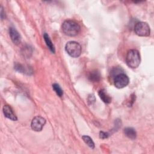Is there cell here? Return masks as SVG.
<instances>
[{"instance_id": "cell-1", "label": "cell", "mask_w": 154, "mask_h": 154, "mask_svg": "<svg viewBox=\"0 0 154 154\" xmlns=\"http://www.w3.org/2000/svg\"><path fill=\"white\" fill-rule=\"evenodd\" d=\"M61 28L64 34L70 37L76 36L80 31V26L78 23L72 20L64 21L62 24Z\"/></svg>"}, {"instance_id": "cell-2", "label": "cell", "mask_w": 154, "mask_h": 154, "mask_svg": "<svg viewBox=\"0 0 154 154\" xmlns=\"http://www.w3.org/2000/svg\"><path fill=\"white\" fill-rule=\"evenodd\" d=\"M140 61V55L137 50L131 49L128 52L126 62L129 67L132 69L137 68L139 66Z\"/></svg>"}, {"instance_id": "cell-3", "label": "cell", "mask_w": 154, "mask_h": 154, "mask_svg": "<svg viewBox=\"0 0 154 154\" xmlns=\"http://www.w3.org/2000/svg\"><path fill=\"white\" fill-rule=\"evenodd\" d=\"M67 53L72 57L77 58L81 54L82 48L80 44L75 41H70L67 43L65 46Z\"/></svg>"}, {"instance_id": "cell-4", "label": "cell", "mask_w": 154, "mask_h": 154, "mask_svg": "<svg viewBox=\"0 0 154 154\" xmlns=\"http://www.w3.org/2000/svg\"><path fill=\"white\" fill-rule=\"evenodd\" d=\"M134 31L138 35L141 37H147L150 34V29L149 25L144 22L137 23L134 27Z\"/></svg>"}, {"instance_id": "cell-5", "label": "cell", "mask_w": 154, "mask_h": 154, "mask_svg": "<svg viewBox=\"0 0 154 154\" xmlns=\"http://www.w3.org/2000/svg\"><path fill=\"white\" fill-rule=\"evenodd\" d=\"M129 79L128 76L125 73H120L117 75L114 79V84L116 88H122L128 85Z\"/></svg>"}, {"instance_id": "cell-6", "label": "cell", "mask_w": 154, "mask_h": 154, "mask_svg": "<svg viewBox=\"0 0 154 154\" xmlns=\"http://www.w3.org/2000/svg\"><path fill=\"white\" fill-rule=\"evenodd\" d=\"M46 123V120L41 116H36L32 120L31 126L33 131L36 132L41 131Z\"/></svg>"}, {"instance_id": "cell-7", "label": "cell", "mask_w": 154, "mask_h": 154, "mask_svg": "<svg viewBox=\"0 0 154 154\" xmlns=\"http://www.w3.org/2000/svg\"><path fill=\"white\" fill-rule=\"evenodd\" d=\"M9 34L12 42L14 44L19 45L20 43L21 42L20 35L15 28L13 27H10L9 28Z\"/></svg>"}, {"instance_id": "cell-8", "label": "cell", "mask_w": 154, "mask_h": 154, "mask_svg": "<svg viewBox=\"0 0 154 154\" xmlns=\"http://www.w3.org/2000/svg\"><path fill=\"white\" fill-rule=\"evenodd\" d=\"M3 113L5 117L13 120V121H16L17 120L16 116L14 114L13 109L11 108L8 105H4L2 108Z\"/></svg>"}, {"instance_id": "cell-9", "label": "cell", "mask_w": 154, "mask_h": 154, "mask_svg": "<svg viewBox=\"0 0 154 154\" xmlns=\"http://www.w3.org/2000/svg\"><path fill=\"white\" fill-rule=\"evenodd\" d=\"M99 96L102 101L106 103H109L111 102V97L108 94L106 91L105 89H101L99 90Z\"/></svg>"}, {"instance_id": "cell-10", "label": "cell", "mask_w": 154, "mask_h": 154, "mask_svg": "<svg viewBox=\"0 0 154 154\" xmlns=\"http://www.w3.org/2000/svg\"><path fill=\"white\" fill-rule=\"evenodd\" d=\"M124 134L126 137H128L129 138L134 140L137 137V132L135 130L132 128H126L124 129Z\"/></svg>"}, {"instance_id": "cell-11", "label": "cell", "mask_w": 154, "mask_h": 154, "mask_svg": "<svg viewBox=\"0 0 154 154\" xmlns=\"http://www.w3.org/2000/svg\"><path fill=\"white\" fill-rule=\"evenodd\" d=\"M43 38L45 40V42L47 45V46L48 47V48L49 49V50L52 52V53H55V47L49 36V35L47 33H45L43 35Z\"/></svg>"}, {"instance_id": "cell-12", "label": "cell", "mask_w": 154, "mask_h": 154, "mask_svg": "<svg viewBox=\"0 0 154 154\" xmlns=\"http://www.w3.org/2000/svg\"><path fill=\"white\" fill-rule=\"evenodd\" d=\"M88 78L90 81L93 82H97L100 80V75L98 71L94 70L90 72V73L88 75Z\"/></svg>"}, {"instance_id": "cell-13", "label": "cell", "mask_w": 154, "mask_h": 154, "mask_svg": "<svg viewBox=\"0 0 154 154\" xmlns=\"http://www.w3.org/2000/svg\"><path fill=\"white\" fill-rule=\"evenodd\" d=\"M14 69L20 72V73H27L29 74V70L28 68L25 67L23 66V65L19 63H16L14 65Z\"/></svg>"}, {"instance_id": "cell-14", "label": "cell", "mask_w": 154, "mask_h": 154, "mask_svg": "<svg viewBox=\"0 0 154 154\" xmlns=\"http://www.w3.org/2000/svg\"><path fill=\"white\" fill-rule=\"evenodd\" d=\"M82 138L84 140V141L85 142V143L88 146H89L91 149H94V143L93 141L92 140V139L89 136L83 135L82 137Z\"/></svg>"}, {"instance_id": "cell-15", "label": "cell", "mask_w": 154, "mask_h": 154, "mask_svg": "<svg viewBox=\"0 0 154 154\" xmlns=\"http://www.w3.org/2000/svg\"><path fill=\"white\" fill-rule=\"evenodd\" d=\"M52 88L54 89V90L55 91V92L56 93V94L59 96V97H61L63 94V91L61 88V87L58 84H54L52 85Z\"/></svg>"}, {"instance_id": "cell-16", "label": "cell", "mask_w": 154, "mask_h": 154, "mask_svg": "<svg viewBox=\"0 0 154 154\" xmlns=\"http://www.w3.org/2000/svg\"><path fill=\"white\" fill-rule=\"evenodd\" d=\"M99 137L102 139H105V138H107L109 137V134L107 132L100 131L99 133Z\"/></svg>"}, {"instance_id": "cell-17", "label": "cell", "mask_w": 154, "mask_h": 154, "mask_svg": "<svg viewBox=\"0 0 154 154\" xmlns=\"http://www.w3.org/2000/svg\"><path fill=\"white\" fill-rule=\"evenodd\" d=\"M5 17V12L4 11V9L2 8V7H1V20H3Z\"/></svg>"}]
</instances>
